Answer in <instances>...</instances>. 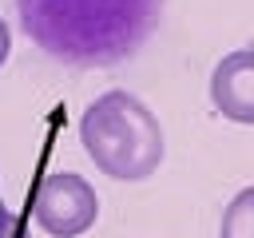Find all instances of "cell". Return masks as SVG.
I'll return each instance as SVG.
<instances>
[{
    "label": "cell",
    "mask_w": 254,
    "mask_h": 238,
    "mask_svg": "<svg viewBox=\"0 0 254 238\" xmlns=\"http://www.w3.org/2000/svg\"><path fill=\"white\" fill-rule=\"evenodd\" d=\"M24 32L56 60L111 63L151 32L159 0H16Z\"/></svg>",
    "instance_id": "6da1fadb"
},
{
    "label": "cell",
    "mask_w": 254,
    "mask_h": 238,
    "mask_svg": "<svg viewBox=\"0 0 254 238\" xmlns=\"http://www.w3.org/2000/svg\"><path fill=\"white\" fill-rule=\"evenodd\" d=\"M79 143H83L87 159L119 182L151 178L167 155L155 111L139 95L119 91V87L103 91L87 103V111L79 119Z\"/></svg>",
    "instance_id": "7a4b0ae2"
},
{
    "label": "cell",
    "mask_w": 254,
    "mask_h": 238,
    "mask_svg": "<svg viewBox=\"0 0 254 238\" xmlns=\"http://www.w3.org/2000/svg\"><path fill=\"white\" fill-rule=\"evenodd\" d=\"M32 218L52 238H79L99 218V194L83 175L52 171V175H44V182L32 198Z\"/></svg>",
    "instance_id": "3957f363"
},
{
    "label": "cell",
    "mask_w": 254,
    "mask_h": 238,
    "mask_svg": "<svg viewBox=\"0 0 254 238\" xmlns=\"http://www.w3.org/2000/svg\"><path fill=\"white\" fill-rule=\"evenodd\" d=\"M210 103L222 119L254 127V48H238L214 63Z\"/></svg>",
    "instance_id": "277c9868"
},
{
    "label": "cell",
    "mask_w": 254,
    "mask_h": 238,
    "mask_svg": "<svg viewBox=\"0 0 254 238\" xmlns=\"http://www.w3.org/2000/svg\"><path fill=\"white\" fill-rule=\"evenodd\" d=\"M218 238H254V186H242L226 202Z\"/></svg>",
    "instance_id": "5b68a950"
},
{
    "label": "cell",
    "mask_w": 254,
    "mask_h": 238,
    "mask_svg": "<svg viewBox=\"0 0 254 238\" xmlns=\"http://www.w3.org/2000/svg\"><path fill=\"white\" fill-rule=\"evenodd\" d=\"M0 238H16V218H12L4 198H0Z\"/></svg>",
    "instance_id": "8992f818"
},
{
    "label": "cell",
    "mask_w": 254,
    "mask_h": 238,
    "mask_svg": "<svg viewBox=\"0 0 254 238\" xmlns=\"http://www.w3.org/2000/svg\"><path fill=\"white\" fill-rule=\"evenodd\" d=\"M12 56V28L0 20V67H4V60Z\"/></svg>",
    "instance_id": "52a82bcc"
}]
</instances>
